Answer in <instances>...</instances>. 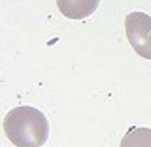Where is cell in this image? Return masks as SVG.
<instances>
[{"instance_id": "1", "label": "cell", "mask_w": 151, "mask_h": 147, "mask_svg": "<svg viewBox=\"0 0 151 147\" xmlns=\"http://www.w3.org/2000/svg\"><path fill=\"white\" fill-rule=\"evenodd\" d=\"M4 133L16 147H42L49 137V124L39 109L21 105L5 114Z\"/></svg>"}, {"instance_id": "2", "label": "cell", "mask_w": 151, "mask_h": 147, "mask_svg": "<svg viewBox=\"0 0 151 147\" xmlns=\"http://www.w3.org/2000/svg\"><path fill=\"white\" fill-rule=\"evenodd\" d=\"M125 34L134 51L151 60V16L144 12H130L125 18Z\"/></svg>"}, {"instance_id": "3", "label": "cell", "mask_w": 151, "mask_h": 147, "mask_svg": "<svg viewBox=\"0 0 151 147\" xmlns=\"http://www.w3.org/2000/svg\"><path fill=\"white\" fill-rule=\"evenodd\" d=\"M60 12L69 19H84L91 16L100 0H56Z\"/></svg>"}, {"instance_id": "4", "label": "cell", "mask_w": 151, "mask_h": 147, "mask_svg": "<svg viewBox=\"0 0 151 147\" xmlns=\"http://www.w3.org/2000/svg\"><path fill=\"white\" fill-rule=\"evenodd\" d=\"M119 147H151V128L132 126L123 135Z\"/></svg>"}]
</instances>
